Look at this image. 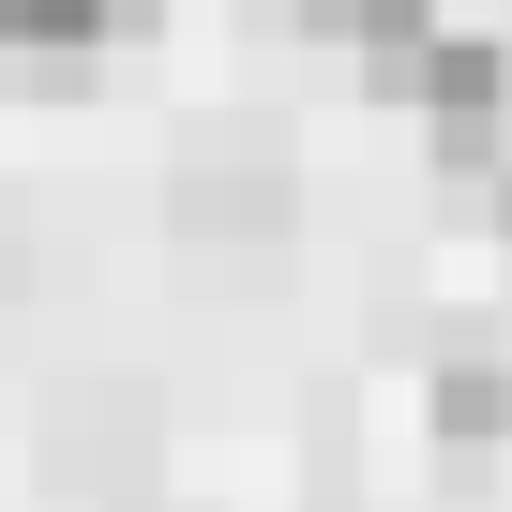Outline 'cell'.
I'll return each mask as SVG.
<instances>
[{"mask_svg":"<svg viewBox=\"0 0 512 512\" xmlns=\"http://www.w3.org/2000/svg\"><path fill=\"white\" fill-rule=\"evenodd\" d=\"M392 91L437 121V166L482 181V166L512 151V46H437V31H422V46L392 61Z\"/></svg>","mask_w":512,"mask_h":512,"instance_id":"obj_1","label":"cell"},{"mask_svg":"<svg viewBox=\"0 0 512 512\" xmlns=\"http://www.w3.org/2000/svg\"><path fill=\"white\" fill-rule=\"evenodd\" d=\"M166 211H181V241L211 256V272H256V256L287 241V211H302V196H287V166H272V151H196Z\"/></svg>","mask_w":512,"mask_h":512,"instance_id":"obj_2","label":"cell"},{"mask_svg":"<svg viewBox=\"0 0 512 512\" xmlns=\"http://www.w3.org/2000/svg\"><path fill=\"white\" fill-rule=\"evenodd\" d=\"M136 16H151V0H0V76H76Z\"/></svg>","mask_w":512,"mask_h":512,"instance_id":"obj_3","label":"cell"},{"mask_svg":"<svg viewBox=\"0 0 512 512\" xmlns=\"http://www.w3.org/2000/svg\"><path fill=\"white\" fill-rule=\"evenodd\" d=\"M302 31H332V46H362V61L392 76V61L437 31V0H302Z\"/></svg>","mask_w":512,"mask_h":512,"instance_id":"obj_4","label":"cell"},{"mask_svg":"<svg viewBox=\"0 0 512 512\" xmlns=\"http://www.w3.org/2000/svg\"><path fill=\"white\" fill-rule=\"evenodd\" d=\"M437 437L452 452H512V362H452L437 377Z\"/></svg>","mask_w":512,"mask_h":512,"instance_id":"obj_5","label":"cell"}]
</instances>
